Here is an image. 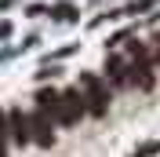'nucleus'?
<instances>
[{
  "mask_svg": "<svg viewBox=\"0 0 160 157\" xmlns=\"http://www.w3.org/2000/svg\"><path fill=\"white\" fill-rule=\"evenodd\" d=\"M80 88H84V102H88V113L102 117V113L109 110V91H106L102 77H95V73H84V77H80Z\"/></svg>",
  "mask_w": 160,
  "mask_h": 157,
  "instance_id": "1",
  "label": "nucleus"
},
{
  "mask_svg": "<svg viewBox=\"0 0 160 157\" xmlns=\"http://www.w3.org/2000/svg\"><path fill=\"white\" fill-rule=\"evenodd\" d=\"M153 73H149V59H146V51L135 44L131 48V62H128V88H142V91H149L153 88Z\"/></svg>",
  "mask_w": 160,
  "mask_h": 157,
  "instance_id": "2",
  "label": "nucleus"
},
{
  "mask_svg": "<svg viewBox=\"0 0 160 157\" xmlns=\"http://www.w3.org/2000/svg\"><path fill=\"white\" fill-rule=\"evenodd\" d=\"M84 113H88V106H84V95H80L77 88H69V91L58 95V113H55L58 124H77Z\"/></svg>",
  "mask_w": 160,
  "mask_h": 157,
  "instance_id": "3",
  "label": "nucleus"
},
{
  "mask_svg": "<svg viewBox=\"0 0 160 157\" xmlns=\"http://www.w3.org/2000/svg\"><path fill=\"white\" fill-rule=\"evenodd\" d=\"M51 124H55V121L48 117V113H33L29 117V143H37V146H51V143H55V132H51Z\"/></svg>",
  "mask_w": 160,
  "mask_h": 157,
  "instance_id": "4",
  "label": "nucleus"
},
{
  "mask_svg": "<svg viewBox=\"0 0 160 157\" xmlns=\"http://www.w3.org/2000/svg\"><path fill=\"white\" fill-rule=\"evenodd\" d=\"M8 121H11V139H15L18 146H22V143H29V117H26L22 110H11Z\"/></svg>",
  "mask_w": 160,
  "mask_h": 157,
  "instance_id": "5",
  "label": "nucleus"
},
{
  "mask_svg": "<svg viewBox=\"0 0 160 157\" xmlns=\"http://www.w3.org/2000/svg\"><path fill=\"white\" fill-rule=\"evenodd\" d=\"M106 73L117 80L120 88H128V62L120 59V55H109V59H106Z\"/></svg>",
  "mask_w": 160,
  "mask_h": 157,
  "instance_id": "6",
  "label": "nucleus"
},
{
  "mask_svg": "<svg viewBox=\"0 0 160 157\" xmlns=\"http://www.w3.org/2000/svg\"><path fill=\"white\" fill-rule=\"evenodd\" d=\"M157 150H160L157 143H149V146H142V150H138V157H149V154H157Z\"/></svg>",
  "mask_w": 160,
  "mask_h": 157,
  "instance_id": "7",
  "label": "nucleus"
},
{
  "mask_svg": "<svg viewBox=\"0 0 160 157\" xmlns=\"http://www.w3.org/2000/svg\"><path fill=\"white\" fill-rule=\"evenodd\" d=\"M0 157H8V139H0Z\"/></svg>",
  "mask_w": 160,
  "mask_h": 157,
  "instance_id": "8",
  "label": "nucleus"
},
{
  "mask_svg": "<svg viewBox=\"0 0 160 157\" xmlns=\"http://www.w3.org/2000/svg\"><path fill=\"white\" fill-rule=\"evenodd\" d=\"M157 62H160V37H157Z\"/></svg>",
  "mask_w": 160,
  "mask_h": 157,
  "instance_id": "9",
  "label": "nucleus"
}]
</instances>
